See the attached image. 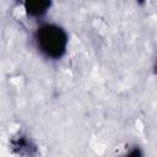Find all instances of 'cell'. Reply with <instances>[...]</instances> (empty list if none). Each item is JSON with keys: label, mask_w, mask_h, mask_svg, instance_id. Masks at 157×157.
<instances>
[{"label": "cell", "mask_w": 157, "mask_h": 157, "mask_svg": "<svg viewBox=\"0 0 157 157\" xmlns=\"http://www.w3.org/2000/svg\"><path fill=\"white\" fill-rule=\"evenodd\" d=\"M33 42L36 49L43 58L48 60H60L66 54L69 36L61 26L44 22L34 31Z\"/></svg>", "instance_id": "1"}, {"label": "cell", "mask_w": 157, "mask_h": 157, "mask_svg": "<svg viewBox=\"0 0 157 157\" xmlns=\"http://www.w3.org/2000/svg\"><path fill=\"white\" fill-rule=\"evenodd\" d=\"M136 1H137L139 4H145V2H146V0H136Z\"/></svg>", "instance_id": "3"}, {"label": "cell", "mask_w": 157, "mask_h": 157, "mask_svg": "<svg viewBox=\"0 0 157 157\" xmlns=\"http://www.w3.org/2000/svg\"><path fill=\"white\" fill-rule=\"evenodd\" d=\"M25 12L28 17L42 18L52 6V0H22Z\"/></svg>", "instance_id": "2"}]
</instances>
